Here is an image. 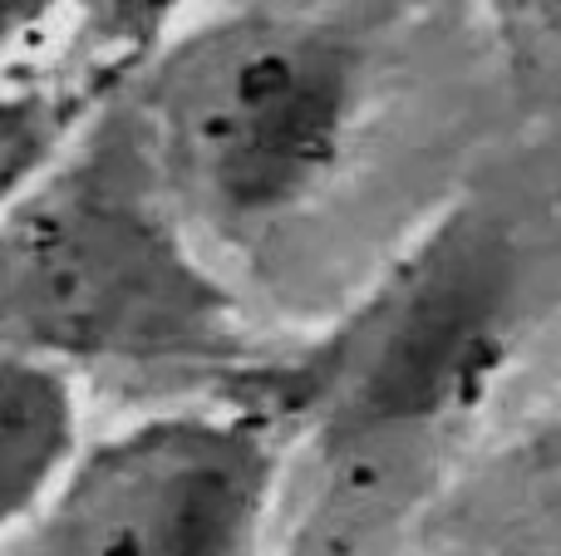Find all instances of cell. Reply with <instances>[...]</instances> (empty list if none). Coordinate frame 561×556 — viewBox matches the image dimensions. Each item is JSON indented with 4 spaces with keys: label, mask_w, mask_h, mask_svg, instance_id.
<instances>
[{
    "label": "cell",
    "mask_w": 561,
    "mask_h": 556,
    "mask_svg": "<svg viewBox=\"0 0 561 556\" xmlns=\"http://www.w3.org/2000/svg\"><path fill=\"white\" fill-rule=\"evenodd\" d=\"M533 315V256L497 207L438 217L355 321L256 394L340 478H399L444 459L497 394Z\"/></svg>",
    "instance_id": "obj_1"
},
{
    "label": "cell",
    "mask_w": 561,
    "mask_h": 556,
    "mask_svg": "<svg viewBox=\"0 0 561 556\" xmlns=\"http://www.w3.org/2000/svg\"><path fill=\"white\" fill-rule=\"evenodd\" d=\"M232 296L187 246L163 167L124 143L59 158L0 217V350L55 364H217L237 355Z\"/></svg>",
    "instance_id": "obj_2"
},
{
    "label": "cell",
    "mask_w": 561,
    "mask_h": 556,
    "mask_svg": "<svg viewBox=\"0 0 561 556\" xmlns=\"http://www.w3.org/2000/svg\"><path fill=\"white\" fill-rule=\"evenodd\" d=\"M365 65L340 30L266 20L197 49L158 104L163 177L227 227H272L340 173Z\"/></svg>",
    "instance_id": "obj_3"
},
{
    "label": "cell",
    "mask_w": 561,
    "mask_h": 556,
    "mask_svg": "<svg viewBox=\"0 0 561 556\" xmlns=\"http://www.w3.org/2000/svg\"><path fill=\"white\" fill-rule=\"evenodd\" d=\"M280 453L252 399L128 424L79 449L39 508L49 556H256Z\"/></svg>",
    "instance_id": "obj_4"
},
{
    "label": "cell",
    "mask_w": 561,
    "mask_h": 556,
    "mask_svg": "<svg viewBox=\"0 0 561 556\" xmlns=\"http://www.w3.org/2000/svg\"><path fill=\"white\" fill-rule=\"evenodd\" d=\"M79 449L69 370L25 350H0V542L39 518Z\"/></svg>",
    "instance_id": "obj_5"
},
{
    "label": "cell",
    "mask_w": 561,
    "mask_h": 556,
    "mask_svg": "<svg viewBox=\"0 0 561 556\" xmlns=\"http://www.w3.org/2000/svg\"><path fill=\"white\" fill-rule=\"evenodd\" d=\"M84 99L0 74V217H10L69 153Z\"/></svg>",
    "instance_id": "obj_6"
},
{
    "label": "cell",
    "mask_w": 561,
    "mask_h": 556,
    "mask_svg": "<svg viewBox=\"0 0 561 556\" xmlns=\"http://www.w3.org/2000/svg\"><path fill=\"white\" fill-rule=\"evenodd\" d=\"M79 5L94 0H0V74H15V65Z\"/></svg>",
    "instance_id": "obj_7"
},
{
    "label": "cell",
    "mask_w": 561,
    "mask_h": 556,
    "mask_svg": "<svg viewBox=\"0 0 561 556\" xmlns=\"http://www.w3.org/2000/svg\"><path fill=\"white\" fill-rule=\"evenodd\" d=\"M527 5H533V15L542 20L552 35H561V0H527Z\"/></svg>",
    "instance_id": "obj_8"
}]
</instances>
